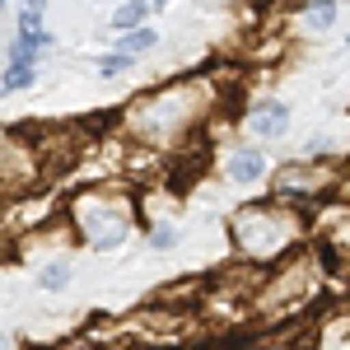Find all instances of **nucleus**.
<instances>
[{
    "mask_svg": "<svg viewBox=\"0 0 350 350\" xmlns=\"http://www.w3.org/2000/svg\"><path fill=\"white\" fill-rule=\"evenodd\" d=\"M33 84H38V61L5 56V75H0V89H5V94H28Z\"/></svg>",
    "mask_w": 350,
    "mask_h": 350,
    "instance_id": "15",
    "label": "nucleus"
},
{
    "mask_svg": "<svg viewBox=\"0 0 350 350\" xmlns=\"http://www.w3.org/2000/svg\"><path fill=\"white\" fill-rule=\"evenodd\" d=\"M154 5V14H168V5H178V0H150Z\"/></svg>",
    "mask_w": 350,
    "mask_h": 350,
    "instance_id": "20",
    "label": "nucleus"
},
{
    "mask_svg": "<svg viewBox=\"0 0 350 350\" xmlns=\"http://www.w3.org/2000/svg\"><path fill=\"white\" fill-rule=\"evenodd\" d=\"M290 126H295V108L285 98H275V94H262L239 112L243 140H257V145H280L290 135Z\"/></svg>",
    "mask_w": 350,
    "mask_h": 350,
    "instance_id": "9",
    "label": "nucleus"
},
{
    "mask_svg": "<svg viewBox=\"0 0 350 350\" xmlns=\"http://www.w3.org/2000/svg\"><path fill=\"white\" fill-rule=\"evenodd\" d=\"M350 163L346 159H308V154H295V159H280L275 173L267 183V196L275 201H290V206H304V211H318L327 206L336 187L346 183Z\"/></svg>",
    "mask_w": 350,
    "mask_h": 350,
    "instance_id": "5",
    "label": "nucleus"
},
{
    "mask_svg": "<svg viewBox=\"0 0 350 350\" xmlns=\"http://www.w3.org/2000/svg\"><path fill=\"white\" fill-rule=\"evenodd\" d=\"M224 234H229V252L239 262H252V267H280L285 257H295L299 247L313 243V215L304 206H290V201H275V196H252L229 211L224 219Z\"/></svg>",
    "mask_w": 350,
    "mask_h": 350,
    "instance_id": "2",
    "label": "nucleus"
},
{
    "mask_svg": "<svg viewBox=\"0 0 350 350\" xmlns=\"http://www.w3.org/2000/svg\"><path fill=\"white\" fill-rule=\"evenodd\" d=\"M61 219L70 224L75 247L94 252V257H112L131 243L135 229H145L140 215V191H131L122 178L112 183H84V187L66 191Z\"/></svg>",
    "mask_w": 350,
    "mask_h": 350,
    "instance_id": "3",
    "label": "nucleus"
},
{
    "mask_svg": "<svg viewBox=\"0 0 350 350\" xmlns=\"http://www.w3.org/2000/svg\"><path fill=\"white\" fill-rule=\"evenodd\" d=\"M131 70H135V56L117 52V47L94 61V75H98V80H122V75H131Z\"/></svg>",
    "mask_w": 350,
    "mask_h": 350,
    "instance_id": "17",
    "label": "nucleus"
},
{
    "mask_svg": "<svg viewBox=\"0 0 350 350\" xmlns=\"http://www.w3.org/2000/svg\"><path fill=\"white\" fill-rule=\"evenodd\" d=\"M112 47L140 61V56H154L163 47V33L154 24H140V28H131V33H117V38H112Z\"/></svg>",
    "mask_w": 350,
    "mask_h": 350,
    "instance_id": "12",
    "label": "nucleus"
},
{
    "mask_svg": "<svg viewBox=\"0 0 350 350\" xmlns=\"http://www.w3.org/2000/svg\"><path fill=\"white\" fill-rule=\"evenodd\" d=\"M56 52V33L52 28H42V33H14V42H10V56H19V61H47Z\"/></svg>",
    "mask_w": 350,
    "mask_h": 350,
    "instance_id": "13",
    "label": "nucleus"
},
{
    "mask_svg": "<svg viewBox=\"0 0 350 350\" xmlns=\"http://www.w3.org/2000/svg\"><path fill=\"white\" fill-rule=\"evenodd\" d=\"M108 5H117V0H108Z\"/></svg>",
    "mask_w": 350,
    "mask_h": 350,
    "instance_id": "22",
    "label": "nucleus"
},
{
    "mask_svg": "<svg viewBox=\"0 0 350 350\" xmlns=\"http://www.w3.org/2000/svg\"><path fill=\"white\" fill-rule=\"evenodd\" d=\"M332 285V267L327 252L318 247V239L308 247H299L295 257H285L280 267H271L252 295V327H285L304 318Z\"/></svg>",
    "mask_w": 350,
    "mask_h": 350,
    "instance_id": "4",
    "label": "nucleus"
},
{
    "mask_svg": "<svg viewBox=\"0 0 350 350\" xmlns=\"http://www.w3.org/2000/svg\"><path fill=\"white\" fill-rule=\"evenodd\" d=\"M38 183H47V159L38 150L33 126H19V131L5 126V140H0V187H5V201L38 191Z\"/></svg>",
    "mask_w": 350,
    "mask_h": 350,
    "instance_id": "6",
    "label": "nucleus"
},
{
    "mask_svg": "<svg viewBox=\"0 0 350 350\" xmlns=\"http://www.w3.org/2000/svg\"><path fill=\"white\" fill-rule=\"evenodd\" d=\"M42 28H47V14L42 10H24V5L14 10V33H42Z\"/></svg>",
    "mask_w": 350,
    "mask_h": 350,
    "instance_id": "18",
    "label": "nucleus"
},
{
    "mask_svg": "<svg viewBox=\"0 0 350 350\" xmlns=\"http://www.w3.org/2000/svg\"><path fill=\"white\" fill-rule=\"evenodd\" d=\"M271 173H275V159H271L267 145H257V140H234L224 154H219V178L229 183V187H267Z\"/></svg>",
    "mask_w": 350,
    "mask_h": 350,
    "instance_id": "8",
    "label": "nucleus"
},
{
    "mask_svg": "<svg viewBox=\"0 0 350 350\" xmlns=\"http://www.w3.org/2000/svg\"><path fill=\"white\" fill-rule=\"evenodd\" d=\"M341 24V0H295V28L304 38H323Z\"/></svg>",
    "mask_w": 350,
    "mask_h": 350,
    "instance_id": "10",
    "label": "nucleus"
},
{
    "mask_svg": "<svg viewBox=\"0 0 350 350\" xmlns=\"http://www.w3.org/2000/svg\"><path fill=\"white\" fill-rule=\"evenodd\" d=\"M19 5H24V10H42V14H47V5H52V0H19Z\"/></svg>",
    "mask_w": 350,
    "mask_h": 350,
    "instance_id": "19",
    "label": "nucleus"
},
{
    "mask_svg": "<svg viewBox=\"0 0 350 350\" xmlns=\"http://www.w3.org/2000/svg\"><path fill=\"white\" fill-rule=\"evenodd\" d=\"M178 243H183V224H178V215L145 224V247H150V252H173Z\"/></svg>",
    "mask_w": 350,
    "mask_h": 350,
    "instance_id": "16",
    "label": "nucleus"
},
{
    "mask_svg": "<svg viewBox=\"0 0 350 350\" xmlns=\"http://www.w3.org/2000/svg\"><path fill=\"white\" fill-rule=\"evenodd\" d=\"M346 52H350V38H346Z\"/></svg>",
    "mask_w": 350,
    "mask_h": 350,
    "instance_id": "21",
    "label": "nucleus"
},
{
    "mask_svg": "<svg viewBox=\"0 0 350 350\" xmlns=\"http://www.w3.org/2000/svg\"><path fill=\"white\" fill-rule=\"evenodd\" d=\"M313 239L327 252V267H332V280L336 285H350V206H341L336 196L318 206L313 215Z\"/></svg>",
    "mask_w": 350,
    "mask_h": 350,
    "instance_id": "7",
    "label": "nucleus"
},
{
    "mask_svg": "<svg viewBox=\"0 0 350 350\" xmlns=\"http://www.w3.org/2000/svg\"><path fill=\"white\" fill-rule=\"evenodd\" d=\"M219 112V80L215 75H173L150 89H140L126 108L117 112V131L131 145L173 154Z\"/></svg>",
    "mask_w": 350,
    "mask_h": 350,
    "instance_id": "1",
    "label": "nucleus"
},
{
    "mask_svg": "<svg viewBox=\"0 0 350 350\" xmlns=\"http://www.w3.org/2000/svg\"><path fill=\"white\" fill-rule=\"evenodd\" d=\"M150 19H154V5H150V0H117L112 14H108L112 33H131V28L150 24Z\"/></svg>",
    "mask_w": 350,
    "mask_h": 350,
    "instance_id": "14",
    "label": "nucleus"
},
{
    "mask_svg": "<svg viewBox=\"0 0 350 350\" xmlns=\"http://www.w3.org/2000/svg\"><path fill=\"white\" fill-rule=\"evenodd\" d=\"M70 280H75L70 252H56V257H47V262H38V290H42V295H66Z\"/></svg>",
    "mask_w": 350,
    "mask_h": 350,
    "instance_id": "11",
    "label": "nucleus"
}]
</instances>
